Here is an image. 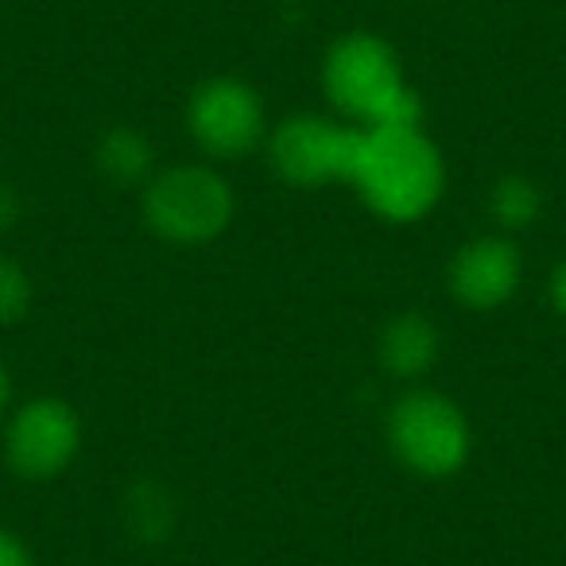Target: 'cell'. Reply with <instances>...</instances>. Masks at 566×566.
Listing matches in <instances>:
<instances>
[{
	"label": "cell",
	"mask_w": 566,
	"mask_h": 566,
	"mask_svg": "<svg viewBox=\"0 0 566 566\" xmlns=\"http://www.w3.org/2000/svg\"><path fill=\"white\" fill-rule=\"evenodd\" d=\"M524 256L509 233L473 237L450 260V295L465 311H496L520 292Z\"/></svg>",
	"instance_id": "ba28073f"
},
{
	"label": "cell",
	"mask_w": 566,
	"mask_h": 566,
	"mask_svg": "<svg viewBox=\"0 0 566 566\" xmlns=\"http://www.w3.org/2000/svg\"><path fill=\"white\" fill-rule=\"evenodd\" d=\"M94 167L102 171L105 182L113 187H148V179L156 175V148L151 140L133 125H117L109 133H102L94 148Z\"/></svg>",
	"instance_id": "8fae6325"
},
{
	"label": "cell",
	"mask_w": 566,
	"mask_h": 566,
	"mask_svg": "<svg viewBox=\"0 0 566 566\" xmlns=\"http://www.w3.org/2000/svg\"><path fill=\"white\" fill-rule=\"evenodd\" d=\"M357 151H361V128L318 113H295L268 128V164L275 179L300 190L349 182Z\"/></svg>",
	"instance_id": "5b68a950"
},
{
	"label": "cell",
	"mask_w": 566,
	"mask_h": 566,
	"mask_svg": "<svg viewBox=\"0 0 566 566\" xmlns=\"http://www.w3.org/2000/svg\"><path fill=\"white\" fill-rule=\"evenodd\" d=\"M442 357V334L423 311H400L377 334V361L396 380H423Z\"/></svg>",
	"instance_id": "9c48e42d"
},
{
	"label": "cell",
	"mask_w": 566,
	"mask_h": 566,
	"mask_svg": "<svg viewBox=\"0 0 566 566\" xmlns=\"http://www.w3.org/2000/svg\"><path fill=\"white\" fill-rule=\"evenodd\" d=\"M547 303L558 318H566V260H558L547 275Z\"/></svg>",
	"instance_id": "2e32d148"
},
{
	"label": "cell",
	"mask_w": 566,
	"mask_h": 566,
	"mask_svg": "<svg viewBox=\"0 0 566 566\" xmlns=\"http://www.w3.org/2000/svg\"><path fill=\"white\" fill-rule=\"evenodd\" d=\"M82 450V419L59 396H35L4 431V462L24 481H51L74 465Z\"/></svg>",
	"instance_id": "52a82bcc"
},
{
	"label": "cell",
	"mask_w": 566,
	"mask_h": 566,
	"mask_svg": "<svg viewBox=\"0 0 566 566\" xmlns=\"http://www.w3.org/2000/svg\"><path fill=\"white\" fill-rule=\"evenodd\" d=\"M35 300V287H32V275L17 264L12 256L0 252V326H12L28 315Z\"/></svg>",
	"instance_id": "4fadbf2b"
},
{
	"label": "cell",
	"mask_w": 566,
	"mask_h": 566,
	"mask_svg": "<svg viewBox=\"0 0 566 566\" xmlns=\"http://www.w3.org/2000/svg\"><path fill=\"white\" fill-rule=\"evenodd\" d=\"M187 133L213 159H241L268 140L260 94L241 78H210L187 102Z\"/></svg>",
	"instance_id": "8992f818"
},
{
	"label": "cell",
	"mask_w": 566,
	"mask_h": 566,
	"mask_svg": "<svg viewBox=\"0 0 566 566\" xmlns=\"http://www.w3.org/2000/svg\"><path fill=\"white\" fill-rule=\"evenodd\" d=\"M349 187L377 218L408 226L442 202L447 159L423 128H361Z\"/></svg>",
	"instance_id": "7a4b0ae2"
},
{
	"label": "cell",
	"mask_w": 566,
	"mask_h": 566,
	"mask_svg": "<svg viewBox=\"0 0 566 566\" xmlns=\"http://www.w3.org/2000/svg\"><path fill=\"white\" fill-rule=\"evenodd\" d=\"M120 527L133 543L144 547H159L175 535L179 527V501L175 493L156 478H136L133 485L120 493Z\"/></svg>",
	"instance_id": "30bf717a"
},
{
	"label": "cell",
	"mask_w": 566,
	"mask_h": 566,
	"mask_svg": "<svg viewBox=\"0 0 566 566\" xmlns=\"http://www.w3.org/2000/svg\"><path fill=\"white\" fill-rule=\"evenodd\" d=\"M20 218H24V198L12 182H0V233L17 229Z\"/></svg>",
	"instance_id": "9a60e30c"
},
{
	"label": "cell",
	"mask_w": 566,
	"mask_h": 566,
	"mask_svg": "<svg viewBox=\"0 0 566 566\" xmlns=\"http://www.w3.org/2000/svg\"><path fill=\"white\" fill-rule=\"evenodd\" d=\"M233 187L202 164L164 167L140 195L144 226L171 244L218 241L233 221Z\"/></svg>",
	"instance_id": "277c9868"
},
{
	"label": "cell",
	"mask_w": 566,
	"mask_h": 566,
	"mask_svg": "<svg viewBox=\"0 0 566 566\" xmlns=\"http://www.w3.org/2000/svg\"><path fill=\"white\" fill-rule=\"evenodd\" d=\"M543 213V190L527 175H501L489 187V218L501 226V233L535 226Z\"/></svg>",
	"instance_id": "7c38bea8"
},
{
	"label": "cell",
	"mask_w": 566,
	"mask_h": 566,
	"mask_svg": "<svg viewBox=\"0 0 566 566\" xmlns=\"http://www.w3.org/2000/svg\"><path fill=\"white\" fill-rule=\"evenodd\" d=\"M0 566H35L28 543L17 532H9V527H0Z\"/></svg>",
	"instance_id": "5bb4252c"
},
{
	"label": "cell",
	"mask_w": 566,
	"mask_h": 566,
	"mask_svg": "<svg viewBox=\"0 0 566 566\" xmlns=\"http://www.w3.org/2000/svg\"><path fill=\"white\" fill-rule=\"evenodd\" d=\"M9 400H12V380H9V369H4V361H0V416H4Z\"/></svg>",
	"instance_id": "e0dca14e"
},
{
	"label": "cell",
	"mask_w": 566,
	"mask_h": 566,
	"mask_svg": "<svg viewBox=\"0 0 566 566\" xmlns=\"http://www.w3.org/2000/svg\"><path fill=\"white\" fill-rule=\"evenodd\" d=\"M388 447L408 473L427 481H447L462 473L473 450L465 411L434 388H411L388 408Z\"/></svg>",
	"instance_id": "3957f363"
},
{
	"label": "cell",
	"mask_w": 566,
	"mask_h": 566,
	"mask_svg": "<svg viewBox=\"0 0 566 566\" xmlns=\"http://www.w3.org/2000/svg\"><path fill=\"white\" fill-rule=\"evenodd\" d=\"M323 90L357 128H423V94L408 82L392 43L346 32L323 59Z\"/></svg>",
	"instance_id": "6da1fadb"
}]
</instances>
